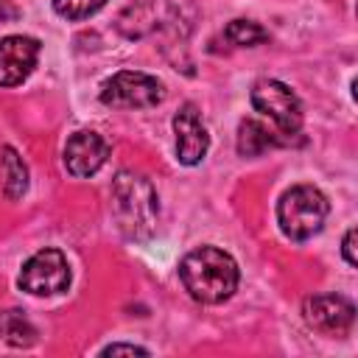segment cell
Returning a JSON list of instances; mask_svg holds the SVG:
<instances>
[{"label":"cell","mask_w":358,"mask_h":358,"mask_svg":"<svg viewBox=\"0 0 358 358\" xmlns=\"http://www.w3.org/2000/svg\"><path fill=\"white\" fill-rule=\"evenodd\" d=\"M179 280L185 291L204 305H218L229 299L238 288V263L218 246H199L187 252L179 263Z\"/></svg>","instance_id":"obj_1"},{"label":"cell","mask_w":358,"mask_h":358,"mask_svg":"<svg viewBox=\"0 0 358 358\" xmlns=\"http://www.w3.org/2000/svg\"><path fill=\"white\" fill-rule=\"evenodd\" d=\"M112 210L129 241H148L157 229L159 199L154 185L134 171H120L112 182Z\"/></svg>","instance_id":"obj_2"},{"label":"cell","mask_w":358,"mask_h":358,"mask_svg":"<svg viewBox=\"0 0 358 358\" xmlns=\"http://www.w3.org/2000/svg\"><path fill=\"white\" fill-rule=\"evenodd\" d=\"M330 213V204L324 193L313 185H294L280 196L277 204V221L285 238L291 241H308L313 238Z\"/></svg>","instance_id":"obj_3"},{"label":"cell","mask_w":358,"mask_h":358,"mask_svg":"<svg viewBox=\"0 0 358 358\" xmlns=\"http://www.w3.org/2000/svg\"><path fill=\"white\" fill-rule=\"evenodd\" d=\"M252 106L277 126V134H285V137L299 134V129H302V103L291 92L288 84H282L277 78H260L252 87Z\"/></svg>","instance_id":"obj_4"},{"label":"cell","mask_w":358,"mask_h":358,"mask_svg":"<svg viewBox=\"0 0 358 358\" xmlns=\"http://www.w3.org/2000/svg\"><path fill=\"white\" fill-rule=\"evenodd\" d=\"M162 84L140 70H120L101 87V103L115 109H148L162 101Z\"/></svg>","instance_id":"obj_5"},{"label":"cell","mask_w":358,"mask_h":358,"mask_svg":"<svg viewBox=\"0 0 358 358\" xmlns=\"http://www.w3.org/2000/svg\"><path fill=\"white\" fill-rule=\"evenodd\" d=\"M20 288L34 296H50L70 285V266L59 249H39L20 271Z\"/></svg>","instance_id":"obj_6"},{"label":"cell","mask_w":358,"mask_h":358,"mask_svg":"<svg viewBox=\"0 0 358 358\" xmlns=\"http://www.w3.org/2000/svg\"><path fill=\"white\" fill-rule=\"evenodd\" d=\"M302 316L308 327L324 336H341L355 322V305L338 294H316L302 302Z\"/></svg>","instance_id":"obj_7"},{"label":"cell","mask_w":358,"mask_h":358,"mask_svg":"<svg viewBox=\"0 0 358 358\" xmlns=\"http://www.w3.org/2000/svg\"><path fill=\"white\" fill-rule=\"evenodd\" d=\"M39 59V39L34 36H3L0 39V87L22 84Z\"/></svg>","instance_id":"obj_8"},{"label":"cell","mask_w":358,"mask_h":358,"mask_svg":"<svg viewBox=\"0 0 358 358\" xmlns=\"http://www.w3.org/2000/svg\"><path fill=\"white\" fill-rule=\"evenodd\" d=\"M173 131H176V157L182 165H199L210 148V134L204 129V120L193 103H185L173 115Z\"/></svg>","instance_id":"obj_9"},{"label":"cell","mask_w":358,"mask_h":358,"mask_svg":"<svg viewBox=\"0 0 358 358\" xmlns=\"http://www.w3.org/2000/svg\"><path fill=\"white\" fill-rule=\"evenodd\" d=\"M109 145L98 131H76L64 145V168L73 176H92L106 162Z\"/></svg>","instance_id":"obj_10"},{"label":"cell","mask_w":358,"mask_h":358,"mask_svg":"<svg viewBox=\"0 0 358 358\" xmlns=\"http://www.w3.org/2000/svg\"><path fill=\"white\" fill-rule=\"evenodd\" d=\"M282 140L280 137H274V131L271 129H266L260 120H255V117H243L241 120V126H238V154L241 157H260V154H266L268 148H274V145H280Z\"/></svg>","instance_id":"obj_11"},{"label":"cell","mask_w":358,"mask_h":358,"mask_svg":"<svg viewBox=\"0 0 358 358\" xmlns=\"http://www.w3.org/2000/svg\"><path fill=\"white\" fill-rule=\"evenodd\" d=\"M0 338L11 347H31L36 341V327L22 310L8 308V310H0Z\"/></svg>","instance_id":"obj_12"},{"label":"cell","mask_w":358,"mask_h":358,"mask_svg":"<svg viewBox=\"0 0 358 358\" xmlns=\"http://www.w3.org/2000/svg\"><path fill=\"white\" fill-rule=\"evenodd\" d=\"M0 171H3V193H6L8 199H20V196L28 190V168H25L22 157H20L11 145L3 148Z\"/></svg>","instance_id":"obj_13"},{"label":"cell","mask_w":358,"mask_h":358,"mask_svg":"<svg viewBox=\"0 0 358 358\" xmlns=\"http://www.w3.org/2000/svg\"><path fill=\"white\" fill-rule=\"evenodd\" d=\"M224 36H227V42H232L238 48H255V45L268 39V31L252 20H232L224 28Z\"/></svg>","instance_id":"obj_14"},{"label":"cell","mask_w":358,"mask_h":358,"mask_svg":"<svg viewBox=\"0 0 358 358\" xmlns=\"http://www.w3.org/2000/svg\"><path fill=\"white\" fill-rule=\"evenodd\" d=\"M106 0H53V8L64 20H84L95 11H101Z\"/></svg>","instance_id":"obj_15"},{"label":"cell","mask_w":358,"mask_h":358,"mask_svg":"<svg viewBox=\"0 0 358 358\" xmlns=\"http://www.w3.org/2000/svg\"><path fill=\"white\" fill-rule=\"evenodd\" d=\"M103 355H120V352H129V355H148V350L137 347V344H109L101 350Z\"/></svg>","instance_id":"obj_16"},{"label":"cell","mask_w":358,"mask_h":358,"mask_svg":"<svg viewBox=\"0 0 358 358\" xmlns=\"http://www.w3.org/2000/svg\"><path fill=\"white\" fill-rule=\"evenodd\" d=\"M341 249H344V260H347L350 266H358V257H355V229H347Z\"/></svg>","instance_id":"obj_17"},{"label":"cell","mask_w":358,"mask_h":358,"mask_svg":"<svg viewBox=\"0 0 358 358\" xmlns=\"http://www.w3.org/2000/svg\"><path fill=\"white\" fill-rule=\"evenodd\" d=\"M20 17V11H17V6H11L8 0H0V22H8V20H17Z\"/></svg>","instance_id":"obj_18"}]
</instances>
